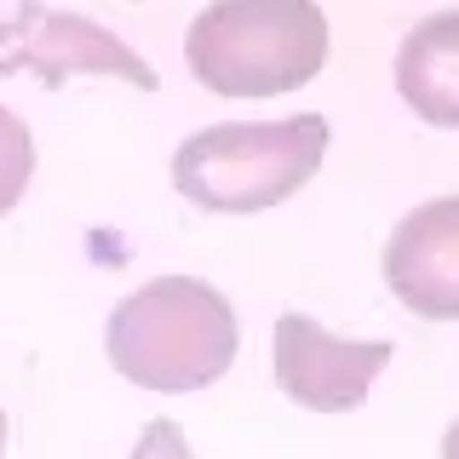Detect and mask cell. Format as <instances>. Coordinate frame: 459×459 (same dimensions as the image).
I'll use <instances>...</instances> for the list:
<instances>
[{
    "instance_id": "obj_5",
    "label": "cell",
    "mask_w": 459,
    "mask_h": 459,
    "mask_svg": "<svg viewBox=\"0 0 459 459\" xmlns=\"http://www.w3.org/2000/svg\"><path fill=\"white\" fill-rule=\"evenodd\" d=\"M0 75H35L47 92L69 86L75 75H104V81H126L138 92H155L161 75L138 47H126L115 29L81 18V12H40L29 23V35L0 57Z\"/></svg>"
},
{
    "instance_id": "obj_11",
    "label": "cell",
    "mask_w": 459,
    "mask_h": 459,
    "mask_svg": "<svg viewBox=\"0 0 459 459\" xmlns=\"http://www.w3.org/2000/svg\"><path fill=\"white\" fill-rule=\"evenodd\" d=\"M442 459H459V420L442 430Z\"/></svg>"
},
{
    "instance_id": "obj_1",
    "label": "cell",
    "mask_w": 459,
    "mask_h": 459,
    "mask_svg": "<svg viewBox=\"0 0 459 459\" xmlns=\"http://www.w3.org/2000/svg\"><path fill=\"white\" fill-rule=\"evenodd\" d=\"M109 368L138 391L190 396L219 385L241 351V322L230 299L201 276H155L109 310Z\"/></svg>"
},
{
    "instance_id": "obj_4",
    "label": "cell",
    "mask_w": 459,
    "mask_h": 459,
    "mask_svg": "<svg viewBox=\"0 0 459 459\" xmlns=\"http://www.w3.org/2000/svg\"><path fill=\"white\" fill-rule=\"evenodd\" d=\"M391 368V339H339L316 316L287 310L270 333V373L287 402L310 413H351Z\"/></svg>"
},
{
    "instance_id": "obj_3",
    "label": "cell",
    "mask_w": 459,
    "mask_h": 459,
    "mask_svg": "<svg viewBox=\"0 0 459 459\" xmlns=\"http://www.w3.org/2000/svg\"><path fill=\"white\" fill-rule=\"evenodd\" d=\"M327 143H333V126L322 115L219 121L172 150L167 178L201 212H270L316 178Z\"/></svg>"
},
{
    "instance_id": "obj_12",
    "label": "cell",
    "mask_w": 459,
    "mask_h": 459,
    "mask_svg": "<svg viewBox=\"0 0 459 459\" xmlns=\"http://www.w3.org/2000/svg\"><path fill=\"white\" fill-rule=\"evenodd\" d=\"M6 430H12V425H6V408H0V454H6Z\"/></svg>"
},
{
    "instance_id": "obj_9",
    "label": "cell",
    "mask_w": 459,
    "mask_h": 459,
    "mask_svg": "<svg viewBox=\"0 0 459 459\" xmlns=\"http://www.w3.org/2000/svg\"><path fill=\"white\" fill-rule=\"evenodd\" d=\"M40 12H47L40 0H0V57H6L29 35V23H35Z\"/></svg>"
},
{
    "instance_id": "obj_2",
    "label": "cell",
    "mask_w": 459,
    "mask_h": 459,
    "mask_svg": "<svg viewBox=\"0 0 459 459\" xmlns=\"http://www.w3.org/2000/svg\"><path fill=\"white\" fill-rule=\"evenodd\" d=\"M333 23L322 0H212L184 35L190 75L219 98L299 92L327 69Z\"/></svg>"
},
{
    "instance_id": "obj_8",
    "label": "cell",
    "mask_w": 459,
    "mask_h": 459,
    "mask_svg": "<svg viewBox=\"0 0 459 459\" xmlns=\"http://www.w3.org/2000/svg\"><path fill=\"white\" fill-rule=\"evenodd\" d=\"M29 178H35V133L23 126V115L0 104V219L23 201Z\"/></svg>"
},
{
    "instance_id": "obj_10",
    "label": "cell",
    "mask_w": 459,
    "mask_h": 459,
    "mask_svg": "<svg viewBox=\"0 0 459 459\" xmlns=\"http://www.w3.org/2000/svg\"><path fill=\"white\" fill-rule=\"evenodd\" d=\"M133 459H190V448H184V437L172 425H150L143 442L133 448Z\"/></svg>"
},
{
    "instance_id": "obj_6",
    "label": "cell",
    "mask_w": 459,
    "mask_h": 459,
    "mask_svg": "<svg viewBox=\"0 0 459 459\" xmlns=\"http://www.w3.org/2000/svg\"><path fill=\"white\" fill-rule=\"evenodd\" d=\"M385 287L425 322H459V195L420 201L385 241Z\"/></svg>"
},
{
    "instance_id": "obj_7",
    "label": "cell",
    "mask_w": 459,
    "mask_h": 459,
    "mask_svg": "<svg viewBox=\"0 0 459 459\" xmlns=\"http://www.w3.org/2000/svg\"><path fill=\"white\" fill-rule=\"evenodd\" d=\"M396 98L425 126L459 133V6L430 12L396 47Z\"/></svg>"
}]
</instances>
